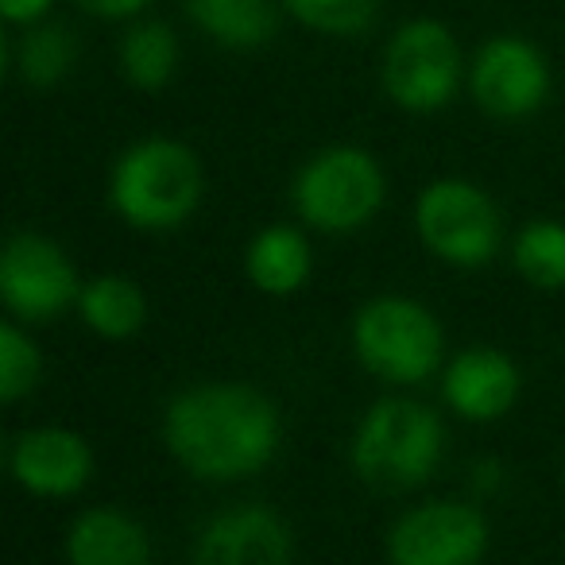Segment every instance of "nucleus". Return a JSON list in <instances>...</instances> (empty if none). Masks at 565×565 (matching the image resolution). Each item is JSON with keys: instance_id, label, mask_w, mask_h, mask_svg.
Returning <instances> with one entry per match:
<instances>
[{"instance_id": "4468645a", "label": "nucleus", "mask_w": 565, "mask_h": 565, "mask_svg": "<svg viewBox=\"0 0 565 565\" xmlns=\"http://www.w3.org/2000/svg\"><path fill=\"white\" fill-rule=\"evenodd\" d=\"M244 271H248L252 287L271 299H291L307 287L310 271H315V252L302 228L295 225H267L252 236L244 248Z\"/></svg>"}, {"instance_id": "9b49d317", "label": "nucleus", "mask_w": 565, "mask_h": 565, "mask_svg": "<svg viewBox=\"0 0 565 565\" xmlns=\"http://www.w3.org/2000/svg\"><path fill=\"white\" fill-rule=\"evenodd\" d=\"M9 472L24 492L43 500L78 495L94 477V449L78 430L66 426H35L12 441Z\"/></svg>"}, {"instance_id": "9d476101", "label": "nucleus", "mask_w": 565, "mask_h": 565, "mask_svg": "<svg viewBox=\"0 0 565 565\" xmlns=\"http://www.w3.org/2000/svg\"><path fill=\"white\" fill-rule=\"evenodd\" d=\"M469 94L488 117L523 120L550 97V63L523 35H492L469 63Z\"/></svg>"}, {"instance_id": "b1692460", "label": "nucleus", "mask_w": 565, "mask_h": 565, "mask_svg": "<svg viewBox=\"0 0 565 565\" xmlns=\"http://www.w3.org/2000/svg\"><path fill=\"white\" fill-rule=\"evenodd\" d=\"M82 9L89 17H102V20H132L148 9L151 0H78Z\"/></svg>"}, {"instance_id": "f03ea898", "label": "nucleus", "mask_w": 565, "mask_h": 565, "mask_svg": "<svg viewBox=\"0 0 565 565\" xmlns=\"http://www.w3.org/2000/svg\"><path fill=\"white\" fill-rule=\"evenodd\" d=\"M109 202L140 233H171L202 202V163L171 136L140 140L109 174Z\"/></svg>"}, {"instance_id": "423d86ee", "label": "nucleus", "mask_w": 565, "mask_h": 565, "mask_svg": "<svg viewBox=\"0 0 565 565\" xmlns=\"http://www.w3.org/2000/svg\"><path fill=\"white\" fill-rule=\"evenodd\" d=\"M415 233L423 241V248L430 256H438L441 264L477 271V267L492 264L503 225L495 202L477 182L438 179L418 194Z\"/></svg>"}, {"instance_id": "ddd939ff", "label": "nucleus", "mask_w": 565, "mask_h": 565, "mask_svg": "<svg viewBox=\"0 0 565 565\" xmlns=\"http://www.w3.org/2000/svg\"><path fill=\"white\" fill-rule=\"evenodd\" d=\"M523 392L515 361L492 345H472L457 353L441 372V399L465 423H500Z\"/></svg>"}, {"instance_id": "4be33fe9", "label": "nucleus", "mask_w": 565, "mask_h": 565, "mask_svg": "<svg viewBox=\"0 0 565 565\" xmlns=\"http://www.w3.org/2000/svg\"><path fill=\"white\" fill-rule=\"evenodd\" d=\"M43 380V356L32 333H24L17 322L0 326V399L17 403L32 395Z\"/></svg>"}, {"instance_id": "0eeeda50", "label": "nucleus", "mask_w": 565, "mask_h": 565, "mask_svg": "<svg viewBox=\"0 0 565 565\" xmlns=\"http://www.w3.org/2000/svg\"><path fill=\"white\" fill-rule=\"evenodd\" d=\"M465 82L454 32L438 20H411L384 51V89L407 113H441Z\"/></svg>"}, {"instance_id": "20e7f679", "label": "nucleus", "mask_w": 565, "mask_h": 565, "mask_svg": "<svg viewBox=\"0 0 565 565\" xmlns=\"http://www.w3.org/2000/svg\"><path fill=\"white\" fill-rule=\"evenodd\" d=\"M387 198V182L380 171L376 156L353 143L326 148L315 159L302 163L295 174L291 202L302 225L315 233L345 236L364 228L380 213Z\"/></svg>"}, {"instance_id": "6e6552de", "label": "nucleus", "mask_w": 565, "mask_h": 565, "mask_svg": "<svg viewBox=\"0 0 565 565\" xmlns=\"http://www.w3.org/2000/svg\"><path fill=\"white\" fill-rule=\"evenodd\" d=\"M82 279L66 252L51 236L17 233L0 256V299L20 322H51L66 307H78Z\"/></svg>"}, {"instance_id": "6ab92c4d", "label": "nucleus", "mask_w": 565, "mask_h": 565, "mask_svg": "<svg viewBox=\"0 0 565 565\" xmlns=\"http://www.w3.org/2000/svg\"><path fill=\"white\" fill-rule=\"evenodd\" d=\"M117 58L136 89H163L179 71V35L163 20H140L125 32Z\"/></svg>"}, {"instance_id": "412c9836", "label": "nucleus", "mask_w": 565, "mask_h": 565, "mask_svg": "<svg viewBox=\"0 0 565 565\" xmlns=\"http://www.w3.org/2000/svg\"><path fill=\"white\" fill-rule=\"evenodd\" d=\"M282 9L318 35H361L376 24L380 0H282Z\"/></svg>"}, {"instance_id": "1a4fd4ad", "label": "nucleus", "mask_w": 565, "mask_h": 565, "mask_svg": "<svg viewBox=\"0 0 565 565\" xmlns=\"http://www.w3.org/2000/svg\"><path fill=\"white\" fill-rule=\"evenodd\" d=\"M488 519L472 503L434 500L403 511L387 531L395 565H477L488 554Z\"/></svg>"}, {"instance_id": "aec40b11", "label": "nucleus", "mask_w": 565, "mask_h": 565, "mask_svg": "<svg viewBox=\"0 0 565 565\" xmlns=\"http://www.w3.org/2000/svg\"><path fill=\"white\" fill-rule=\"evenodd\" d=\"M511 264L539 291H562L565 287V221L539 217L519 228L511 244Z\"/></svg>"}, {"instance_id": "2eb2a0df", "label": "nucleus", "mask_w": 565, "mask_h": 565, "mask_svg": "<svg viewBox=\"0 0 565 565\" xmlns=\"http://www.w3.org/2000/svg\"><path fill=\"white\" fill-rule=\"evenodd\" d=\"M66 557L74 565H143L151 557V542L125 511L89 508L66 531Z\"/></svg>"}, {"instance_id": "a211bd4d", "label": "nucleus", "mask_w": 565, "mask_h": 565, "mask_svg": "<svg viewBox=\"0 0 565 565\" xmlns=\"http://www.w3.org/2000/svg\"><path fill=\"white\" fill-rule=\"evenodd\" d=\"M78 63V43L63 24H28V32L12 47V71L28 89H51L71 78Z\"/></svg>"}, {"instance_id": "39448f33", "label": "nucleus", "mask_w": 565, "mask_h": 565, "mask_svg": "<svg viewBox=\"0 0 565 565\" xmlns=\"http://www.w3.org/2000/svg\"><path fill=\"white\" fill-rule=\"evenodd\" d=\"M441 326L434 310L403 295H380L353 318V353L384 384H423L441 364Z\"/></svg>"}, {"instance_id": "7ed1b4c3", "label": "nucleus", "mask_w": 565, "mask_h": 565, "mask_svg": "<svg viewBox=\"0 0 565 565\" xmlns=\"http://www.w3.org/2000/svg\"><path fill=\"white\" fill-rule=\"evenodd\" d=\"M446 430L426 403L387 395L364 411L353 434V469L376 492H411L438 469Z\"/></svg>"}, {"instance_id": "f8f14e48", "label": "nucleus", "mask_w": 565, "mask_h": 565, "mask_svg": "<svg viewBox=\"0 0 565 565\" xmlns=\"http://www.w3.org/2000/svg\"><path fill=\"white\" fill-rule=\"evenodd\" d=\"M295 534L271 508H233L202 526L194 546L198 565H287Z\"/></svg>"}, {"instance_id": "dca6fc26", "label": "nucleus", "mask_w": 565, "mask_h": 565, "mask_svg": "<svg viewBox=\"0 0 565 565\" xmlns=\"http://www.w3.org/2000/svg\"><path fill=\"white\" fill-rule=\"evenodd\" d=\"M190 24L228 51H259L279 32L275 0H186Z\"/></svg>"}, {"instance_id": "f257e3e1", "label": "nucleus", "mask_w": 565, "mask_h": 565, "mask_svg": "<svg viewBox=\"0 0 565 565\" xmlns=\"http://www.w3.org/2000/svg\"><path fill=\"white\" fill-rule=\"evenodd\" d=\"M282 423L264 392L244 384H198L163 415L171 457L198 480H244L279 454Z\"/></svg>"}, {"instance_id": "f3484780", "label": "nucleus", "mask_w": 565, "mask_h": 565, "mask_svg": "<svg viewBox=\"0 0 565 565\" xmlns=\"http://www.w3.org/2000/svg\"><path fill=\"white\" fill-rule=\"evenodd\" d=\"M78 315L97 338L125 341L136 338L148 322V299H143L140 282L128 275H97V279L82 282Z\"/></svg>"}, {"instance_id": "5701e85b", "label": "nucleus", "mask_w": 565, "mask_h": 565, "mask_svg": "<svg viewBox=\"0 0 565 565\" xmlns=\"http://www.w3.org/2000/svg\"><path fill=\"white\" fill-rule=\"evenodd\" d=\"M51 9H55V0H0L4 24H17V28L40 24V20H47Z\"/></svg>"}]
</instances>
